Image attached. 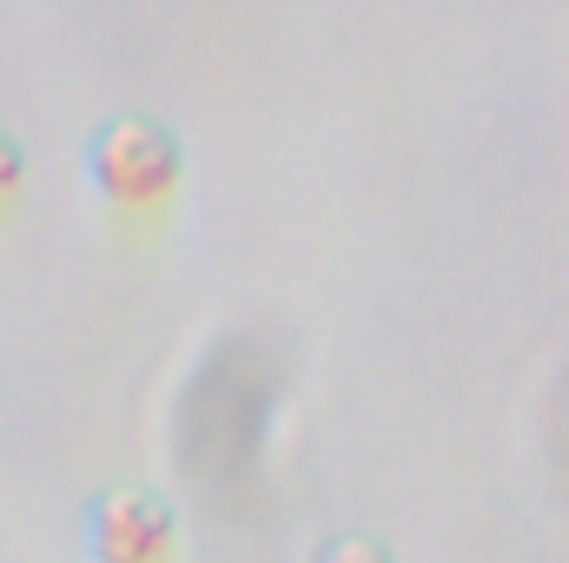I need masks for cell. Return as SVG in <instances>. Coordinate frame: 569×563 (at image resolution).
I'll return each instance as SVG.
<instances>
[{
    "label": "cell",
    "instance_id": "6da1fadb",
    "mask_svg": "<svg viewBox=\"0 0 569 563\" xmlns=\"http://www.w3.org/2000/svg\"><path fill=\"white\" fill-rule=\"evenodd\" d=\"M179 172H186L179 140H172L159 120H140V113L107 120L100 140L87 146V179H93V192H100L107 206H120V213H152V206H166V199L179 192Z\"/></svg>",
    "mask_w": 569,
    "mask_h": 563
},
{
    "label": "cell",
    "instance_id": "7a4b0ae2",
    "mask_svg": "<svg viewBox=\"0 0 569 563\" xmlns=\"http://www.w3.org/2000/svg\"><path fill=\"white\" fill-rule=\"evenodd\" d=\"M87 544H93V563H172L179 557V524L159 497L113 491V497H100Z\"/></svg>",
    "mask_w": 569,
    "mask_h": 563
},
{
    "label": "cell",
    "instance_id": "3957f363",
    "mask_svg": "<svg viewBox=\"0 0 569 563\" xmlns=\"http://www.w3.org/2000/svg\"><path fill=\"white\" fill-rule=\"evenodd\" d=\"M20 186H27V152L0 134V206H13V199H20Z\"/></svg>",
    "mask_w": 569,
    "mask_h": 563
},
{
    "label": "cell",
    "instance_id": "277c9868",
    "mask_svg": "<svg viewBox=\"0 0 569 563\" xmlns=\"http://www.w3.org/2000/svg\"><path fill=\"white\" fill-rule=\"evenodd\" d=\"M325 563H391V551L371 544V537H338V544L325 551Z\"/></svg>",
    "mask_w": 569,
    "mask_h": 563
}]
</instances>
